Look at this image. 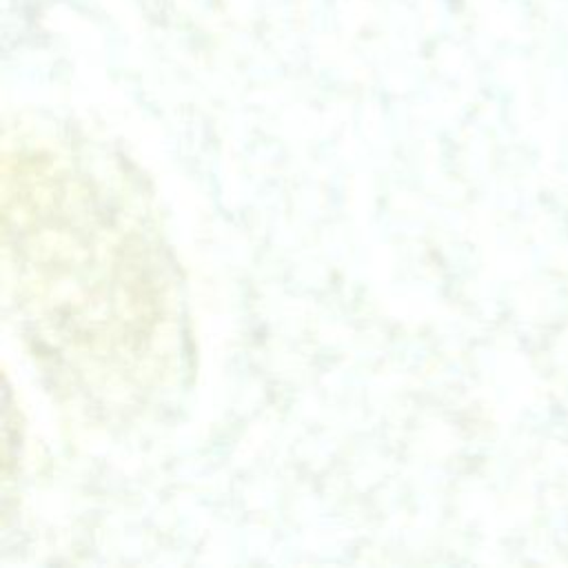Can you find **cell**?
Listing matches in <instances>:
<instances>
[{"instance_id":"obj_1","label":"cell","mask_w":568,"mask_h":568,"mask_svg":"<svg viewBox=\"0 0 568 568\" xmlns=\"http://www.w3.org/2000/svg\"><path fill=\"white\" fill-rule=\"evenodd\" d=\"M2 191L7 275L38 346L87 393H140L178 335L158 242L67 151H7Z\"/></svg>"}]
</instances>
